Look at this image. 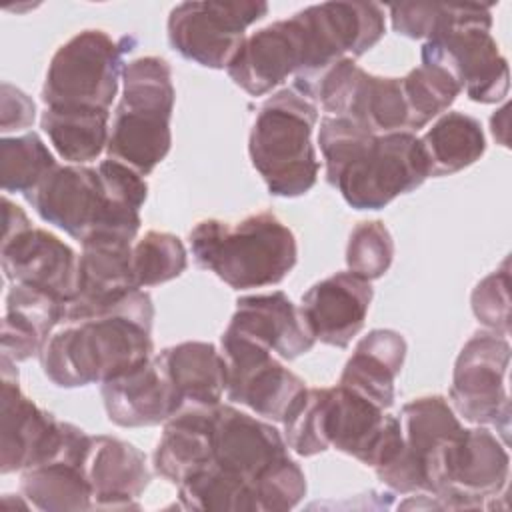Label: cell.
Segmentation results:
<instances>
[{"mask_svg": "<svg viewBox=\"0 0 512 512\" xmlns=\"http://www.w3.org/2000/svg\"><path fill=\"white\" fill-rule=\"evenodd\" d=\"M152 320V298L138 288L110 312L64 322L40 354L44 374L60 388L124 376L154 356Z\"/></svg>", "mask_w": 512, "mask_h": 512, "instance_id": "6da1fadb", "label": "cell"}, {"mask_svg": "<svg viewBox=\"0 0 512 512\" xmlns=\"http://www.w3.org/2000/svg\"><path fill=\"white\" fill-rule=\"evenodd\" d=\"M190 250L200 268L234 290L274 286L298 260L292 230L272 212L250 214L234 224L202 220L190 230Z\"/></svg>", "mask_w": 512, "mask_h": 512, "instance_id": "7a4b0ae2", "label": "cell"}, {"mask_svg": "<svg viewBox=\"0 0 512 512\" xmlns=\"http://www.w3.org/2000/svg\"><path fill=\"white\" fill-rule=\"evenodd\" d=\"M316 120V102L294 86L278 90L260 106L250 128L248 154L270 194L296 198L316 184Z\"/></svg>", "mask_w": 512, "mask_h": 512, "instance_id": "3957f363", "label": "cell"}, {"mask_svg": "<svg viewBox=\"0 0 512 512\" xmlns=\"http://www.w3.org/2000/svg\"><path fill=\"white\" fill-rule=\"evenodd\" d=\"M170 64L140 56L124 66L122 96L114 110L106 154L148 176L170 152L174 110Z\"/></svg>", "mask_w": 512, "mask_h": 512, "instance_id": "277c9868", "label": "cell"}, {"mask_svg": "<svg viewBox=\"0 0 512 512\" xmlns=\"http://www.w3.org/2000/svg\"><path fill=\"white\" fill-rule=\"evenodd\" d=\"M26 200L44 222L80 242L98 234L134 242L140 230V210L116 200L98 168L84 164L56 166Z\"/></svg>", "mask_w": 512, "mask_h": 512, "instance_id": "5b68a950", "label": "cell"}, {"mask_svg": "<svg viewBox=\"0 0 512 512\" xmlns=\"http://www.w3.org/2000/svg\"><path fill=\"white\" fill-rule=\"evenodd\" d=\"M510 458L506 444L486 426L464 428L446 440L426 472V494L442 508H484L506 490Z\"/></svg>", "mask_w": 512, "mask_h": 512, "instance_id": "8992f818", "label": "cell"}, {"mask_svg": "<svg viewBox=\"0 0 512 512\" xmlns=\"http://www.w3.org/2000/svg\"><path fill=\"white\" fill-rule=\"evenodd\" d=\"M130 40H114L104 30H82L52 56L42 102L46 106H76L110 110L124 74V54Z\"/></svg>", "mask_w": 512, "mask_h": 512, "instance_id": "52a82bcc", "label": "cell"}, {"mask_svg": "<svg viewBox=\"0 0 512 512\" xmlns=\"http://www.w3.org/2000/svg\"><path fill=\"white\" fill-rule=\"evenodd\" d=\"M430 176L422 142L412 132L374 134L332 186L354 210H380Z\"/></svg>", "mask_w": 512, "mask_h": 512, "instance_id": "ba28073f", "label": "cell"}, {"mask_svg": "<svg viewBox=\"0 0 512 512\" xmlns=\"http://www.w3.org/2000/svg\"><path fill=\"white\" fill-rule=\"evenodd\" d=\"M0 472H22L30 466L50 462L62 454L84 448L90 436L70 424L56 420L38 408L18 386L16 362L0 360Z\"/></svg>", "mask_w": 512, "mask_h": 512, "instance_id": "9c48e42d", "label": "cell"}, {"mask_svg": "<svg viewBox=\"0 0 512 512\" xmlns=\"http://www.w3.org/2000/svg\"><path fill=\"white\" fill-rule=\"evenodd\" d=\"M508 368V338L490 330L478 332L460 350L450 386L454 412L476 426H494L504 444L510 430Z\"/></svg>", "mask_w": 512, "mask_h": 512, "instance_id": "30bf717a", "label": "cell"}, {"mask_svg": "<svg viewBox=\"0 0 512 512\" xmlns=\"http://www.w3.org/2000/svg\"><path fill=\"white\" fill-rule=\"evenodd\" d=\"M318 44L302 10L246 36L228 64L230 80L250 96L268 94L288 76L320 72Z\"/></svg>", "mask_w": 512, "mask_h": 512, "instance_id": "8fae6325", "label": "cell"}, {"mask_svg": "<svg viewBox=\"0 0 512 512\" xmlns=\"http://www.w3.org/2000/svg\"><path fill=\"white\" fill-rule=\"evenodd\" d=\"M266 14L268 4L258 0L180 2L168 16V40L186 60L222 70L246 40V28Z\"/></svg>", "mask_w": 512, "mask_h": 512, "instance_id": "7c38bea8", "label": "cell"}, {"mask_svg": "<svg viewBox=\"0 0 512 512\" xmlns=\"http://www.w3.org/2000/svg\"><path fill=\"white\" fill-rule=\"evenodd\" d=\"M490 28L468 24L426 40L420 52L422 64L450 76L472 102H502L510 88V74Z\"/></svg>", "mask_w": 512, "mask_h": 512, "instance_id": "4fadbf2b", "label": "cell"}, {"mask_svg": "<svg viewBox=\"0 0 512 512\" xmlns=\"http://www.w3.org/2000/svg\"><path fill=\"white\" fill-rule=\"evenodd\" d=\"M220 352L226 362V396L262 418L282 422L306 392L300 376L270 350L224 332Z\"/></svg>", "mask_w": 512, "mask_h": 512, "instance_id": "5bb4252c", "label": "cell"}, {"mask_svg": "<svg viewBox=\"0 0 512 512\" xmlns=\"http://www.w3.org/2000/svg\"><path fill=\"white\" fill-rule=\"evenodd\" d=\"M322 438L328 448L374 470L388 464L402 448L400 420L340 384L322 392Z\"/></svg>", "mask_w": 512, "mask_h": 512, "instance_id": "9a60e30c", "label": "cell"}, {"mask_svg": "<svg viewBox=\"0 0 512 512\" xmlns=\"http://www.w3.org/2000/svg\"><path fill=\"white\" fill-rule=\"evenodd\" d=\"M402 450L386 464L378 478L394 492H426V472L440 446L462 430V424L442 396H422L402 406Z\"/></svg>", "mask_w": 512, "mask_h": 512, "instance_id": "2e32d148", "label": "cell"}, {"mask_svg": "<svg viewBox=\"0 0 512 512\" xmlns=\"http://www.w3.org/2000/svg\"><path fill=\"white\" fill-rule=\"evenodd\" d=\"M80 244L76 290L64 308L62 324L110 312L138 290L132 272L134 242L98 234Z\"/></svg>", "mask_w": 512, "mask_h": 512, "instance_id": "e0dca14e", "label": "cell"}, {"mask_svg": "<svg viewBox=\"0 0 512 512\" xmlns=\"http://www.w3.org/2000/svg\"><path fill=\"white\" fill-rule=\"evenodd\" d=\"M0 262L10 284L44 290L62 302L74 296L78 256L56 234L26 228L0 242Z\"/></svg>", "mask_w": 512, "mask_h": 512, "instance_id": "ac0fdd59", "label": "cell"}, {"mask_svg": "<svg viewBox=\"0 0 512 512\" xmlns=\"http://www.w3.org/2000/svg\"><path fill=\"white\" fill-rule=\"evenodd\" d=\"M288 454L284 436L266 420L218 404L212 422V460L216 466L248 480L256 478Z\"/></svg>", "mask_w": 512, "mask_h": 512, "instance_id": "d6986e66", "label": "cell"}, {"mask_svg": "<svg viewBox=\"0 0 512 512\" xmlns=\"http://www.w3.org/2000/svg\"><path fill=\"white\" fill-rule=\"evenodd\" d=\"M370 302V282L346 270L316 282L302 296L298 308L314 340L346 348L362 330Z\"/></svg>", "mask_w": 512, "mask_h": 512, "instance_id": "ffe728a7", "label": "cell"}, {"mask_svg": "<svg viewBox=\"0 0 512 512\" xmlns=\"http://www.w3.org/2000/svg\"><path fill=\"white\" fill-rule=\"evenodd\" d=\"M108 420L122 428L156 426L182 410L180 394L158 354L140 368L102 384Z\"/></svg>", "mask_w": 512, "mask_h": 512, "instance_id": "44dd1931", "label": "cell"}, {"mask_svg": "<svg viewBox=\"0 0 512 512\" xmlns=\"http://www.w3.org/2000/svg\"><path fill=\"white\" fill-rule=\"evenodd\" d=\"M224 332L250 340L282 360H294L316 344L300 308L280 290L238 298Z\"/></svg>", "mask_w": 512, "mask_h": 512, "instance_id": "7402d4cb", "label": "cell"}, {"mask_svg": "<svg viewBox=\"0 0 512 512\" xmlns=\"http://www.w3.org/2000/svg\"><path fill=\"white\" fill-rule=\"evenodd\" d=\"M84 470L100 510H138L152 478L144 452L114 436H90Z\"/></svg>", "mask_w": 512, "mask_h": 512, "instance_id": "603a6c76", "label": "cell"}, {"mask_svg": "<svg viewBox=\"0 0 512 512\" xmlns=\"http://www.w3.org/2000/svg\"><path fill=\"white\" fill-rule=\"evenodd\" d=\"M66 302L22 284H10L2 320L0 350L12 362L40 356L54 328L64 320Z\"/></svg>", "mask_w": 512, "mask_h": 512, "instance_id": "cb8c5ba5", "label": "cell"}, {"mask_svg": "<svg viewBox=\"0 0 512 512\" xmlns=\"http://www.w3.org/2000/svg\"><path fill=\"white\" fill-rule=\"evenodd\" d=\"M404 358V336L396 330L376 328L356 344L338 384L386 410L394 404V380L404 366Z\"/></svg>", "mask_w": 512, "mask_h": 512, "instance_id": "d4e9b609", "label": "cell"}, {"mask_svg": "<svg viewBox=\"0 0 512 512\" xmlns=\"http://www.w3.org/2000/svg\"><path fill=\"white\" fill-rule=\"evenodd\" d=\"M216 406L184 408L164 422V432L154 450L156 474L172 484H182L194 472L210 464Z\"/></svg>", "mask_w": 512, "mask_h": 512, "instance_id": "484cf974", "label": "cell"}, {"mask_svg": "<svg viewBox=\"0 0 512 512\" xmlns=\"http://www.w3.org/2000/svg\"><path fill=\"white\" fill-rule=\"evenodd\" d=\"M184 408H210L226 392V362L210 342H180L158 352Z\"/></svg>", "mask_w": 512, "mask_h": 512, "instance_id": "4316f807", "label": "cell"}, {"mask_svg": "<svg viewBox=\"0 0 512 512\" xmlns=\"http://www.w3.org/2000/svg\"><path fill=\"white\" fill-rule=\"evenodd\" d=\"M86 456L64 454L22 470L20 492L42 512H76L92 508V488L86 478Z\"/></svg>", "mask_w": 512, "mask_h": 512, "instance_id": "83f0119b", "label": "cell"}, {"mask_svg": "<svg viewBox=\"0 0 512 512\" xmlns=\"http://www.w3.org/2000/svg\"><path fill=\"white\" fill-rule=\"evenodd\" d=\"M40 126L62 160L86 164L96 160L108 146L110 110L46 106Z\"/></svg>", "mask_w": 512, "mask_h": 512, "instance_id": "f1b7e54d", "label": "cell"}, {"mask_svg": "<svg viewBox=\"0 0 512 512\" xmlns=\"http://www.w3.org/2000/svg\"><path fill=\"white\" fill-rule=\"evenodd\" d=\"M430 176H450L480 160L486 136L480 120L464 112H444L420 138Z\"/></svg>", "mask_w": 512, "mask_h": 512, "instance_id": "f546056e", "label": "cell"}, {"mask_svg": "<svg viewBox=\"0 0 512 512\" xmlns=\"http://www.w3.org/2000/svg\"><path fill=\"white\" fill-rule=\"evenodd\" d=\"M182 508L198 512H258L252 484L214 462L178 484Z\"/></svg>", "mask_w": 512, "mask_h": 512, "instance_id": "4dcf8cb0", "label": "cell"}, {"mask_svg": "<svg viewBox=\"0 0 512 512\" xmlns=\"http://www.w3.org/2000/svg\"><path fill=\"white\" fill-rule=\"evenodd\" d=\"M490 8V4L402 2L388 6V14L392 30L400 36L412 40H430L458 26H492Z\"/></svg>", "mask_w": 512, "mask_h": 512, "instance_id": "1f68e13d", "label": "cell"}, {"mask_svg": "<svg viewBox=\"0 0 512 512\" xmlns=\"http://www.w3.org/2000/svg\"><path fill=\"white\" fill-rule=\"evenodd\" d=\"M56 158L36 132L4 136L0 142V180L4 192H32L54 168Z\"/></svg>", "mask_w": 512, "mask_h": 512, "instance_id": "d6a6232c", "label": "cell"}, {"mask_svg": "<svg viewBox=\"0 0 512 512\" xmlns=\"http://www.w3.org/2000/svg\"><path fill=\"white\" fill-rule=\"evenodd\" d=\"M402 90L408 108V130L412 134L442 116L460 94L450 76L424 64L402 76Z\"/></svg>", "mask_w": 512, "mask_h": 512, "instance_id": "836d02e7", "label": "cell"}, {"mask_svg": "<svg viewBox=\"0 0 512 512\" xmlns=\"http://www.w3.org/2000/svg\"><path fill=\"white\" fill-rule=\"evenodd\" d=\"M188 266L182 240L170 232L148 230L132 244V272L138 288H150L178 278Z\"/></svg>", "mask_w": 512, "mask_h": 512, "instance_id": "e575fe53", "label": "cell"}, {"mask_svg": "<svg viewBox=\"0 0 512 512\" xmlns=\"http://www.w3.org/2000/svg\"><path fill=\"white\" fill-rule=\"evenodd\" d=\"M394 258V240L390 230L380 220L360 222L346 246L348 270L372 282L384 276Z\"/></svg>", "mask_w": 512, "mask_h": 512, "instance_id": "d590c367", "label": "cell"}, {"mask_svg": "<svg viewBox=\"0 0 512 512\" xmlns=\"http://www.w3.org/2000/svg\"><path fill=\"white\" fill-rule=\"evenodd\" d=\"M306 494V476L298 462L286 454L266 468L254 482L258 512H284L300 504Z\"/></svg>", "mask_w": 512, "mask_h": 512, "instance_id": "8d00e7d4", "label": "cell"}, {"mask_svg": "<svg viewBox=\"0 0 512 512\" xmlns=\"http://www.w3.org/2000/svg\"><path fill=\"white\" fill-rule=\"evenodd\" d=\"M322 392L324 388H306L302 398L282 420L288 448L304 458L328 450L322 438Z\"/></svg>", "mask_w": 512, "mask_h": 512, "instance_id": "74e56055", "label": "cell"}, {"mask_svg": "<svg viewBox=\"0 0 512 512\" xmlns=\"http://www.w3.org/2000/svg\"><path fill=\"white\" fill-rule=\"evenodd\" d=\"M472 312L490 332L508 336L510 332V274L508 260L502 268L490 272L472 290Z\"/></svg>", "mask_w": 512, "mask_h": 512, "instance_id": "f35d334b", "label": "cell"}, {"mask_svg": "<svg viewBox=\"0 0 512 512\" xmlns=\"http://www.w3.org/2000/svg\"><path fill=\"white\" fill-rule=\"evenodd\" d=\"M0 100H2V120H0V132L6 136L8 132H18L26 130L32 126L36 118V104L34 100L22 92L20 88L2 82L0 88Z\"/></svg>", "mask_w": 512, "mask_h": 512, "instance_id": "ab89813d", "label": "cell"}, {"mask_svg": "<svg viewBox=\"0 0 512 512\" xmlns=\"http://www.w3.org/2000/svg\"><path fill=\"white\" fill-rule=\"evenodd\" d=\"M2 222H4L2 224V240L32 226L28 216L24 214V210L18 204H14L8 196L2 198Z\"/></svg>", "mask_w": 512, "mask_h": 512, "instance_id": "60d3db41", "label": "cell"}, {"mask_svg": "<svg viewBox=\"0 0 512 512\" xmlns=\"http://www.w3.org/2000/svg\"><path fill=\"white\" fill-rule=\"evenodd\" d=\"M490 126H492V136L502 144L506 146L508 142V104H504L490 120Z\"/></svg>", "mask_w": 512, "mask_h": 512, "instance_id": "b9f144b4", "label": "cell"}]
</instances>
